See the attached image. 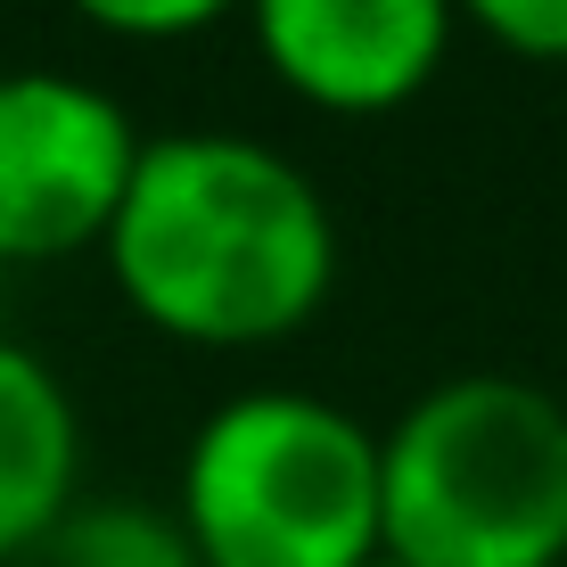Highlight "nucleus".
Listing matches in <instances>:
<instances>
[{
  "mask_svg": "<svg viewBox=\"0 0 567 567\" xmlns=\"http://www.w3.org/2000/svg\"><path fill=\"white\" fill-rule=\"evenodd\" d=\"M100 256L115 297L182 346H271L338 288L321 182L247 132H156Z\"/></svg>",
  "mask_w": 567,
  "mask_h": 567,
  "instance_id": "obj_1",
  "label": "nucleus"
},
{
  "mask_svg": "<svg viewBox=\"0 0 567 567\" xmlns=\"http://www.w3.org/2000/svg\"><path fill=\"white\" fill-rule=\"evenodd\" d=\"M379 551L395 567H559L567 403L511 370L412 395L379 436Z\"/></svg>",
  "mask_w": 567,
  "mask_h": 567,
  "instance_id": "obj_2",
  "label": "nucleus"
},
{
  "mask_svg": "<svg viewBox=\"0 0 567 567\" xmlns=\"http://www.w3.org/2000/svg\"><path fill=\"white\" fill-rule=\"evenodd\" d=\"M198 567H362L379 551V427L305 386H247L198 420L173 494Z\"/></svg>",
  "mask_w": 567,
  "mask_h": 567,
  "instance_id": "obj_3",
  "label": "nucleus"
},
{
  "mask_svg": "<svg viewBox=\"0 0 567 567\" xmlns=\"http://www.w3.org/2000/svg\"><path fill=\"white\" fill-rule=\"evenodd\" d=\"M148 132L58 66L0 74V264H58L107 239Z\"/></svg>",
  "mask_w": 567,
  "mask_h": 567,
  "instance_id": "obj_4",
  "label": "nucleus"
},
{
  "mask_svg": "<svg viewBox=\"0 0 567 567\" xmlns=\"http://www.w3.org/2000/svg\"><path fill=\"white\" fill-rule=\"evenodd\" d=\"M264 66L329 115H386L436 83L453 0H239Z\"/></svg>",
  "mask_w": 567,
  "mask_h": 567,
  "instance_id": "obj_5",
  "label": "nucleus"
},
{
  "mask_svg": "<svg viewBox=\"0 0 567 567\" xmlns=\"http://www.w3.org/2000/svg\"><path fill=\"white\" fill-rule=\"evenodd\" d=\"M83 485V420L33 346L0 338V559L58 535Z\"/></svg>",
  "mask_w": 567,
  "mask_h": 567,
  "instance_id": "obj_6",
  "label": "nucleus"
},
{
  "mask_svg": "<svg viewBox=\"0 0 567 567\" xmlns=\"http://www.w3.org/2000/svg\"><path fill=\"white\" fill-rule=\"evenodd\" d=\"M42 551H50V567H198L182 518L148 511V502H91V511H66Z\"/></svg>",
  "mask_w": 567,
  "mask_h": 567,
  "instance_id": "obj_7",
  "label": "nucleus"
},
{
  "mask_svg": "<svg viewBox=\"0 0 567 567\" xmlns=\"http://www.w3.org/2000/svg\"><path fill=\"white\" fill-rule=\"evenodd\" d=\"M453 9H461V25L494 33L502 50L567 66V0H453Z\"/></svg>",
  "mask_w": 567,
  "mask_h": 567,
  "instance_id": "obj_8",
  "label": "nucleus"
},
{
  "mask_svg": "<svg viewBox=\"0 0 567 567\" xmlns=\"http://www.w3.org/2000/svg\"><path fill=\"white\" fill-rule=\"evenodd\" d=\"M66 9L124 42H182V33H206L214 17H230L239 0H66Z\"/></svg>",
  "mask_w": 567,
  "mask_h": 567,
  "instance_id": "obj_9",
  "label": "nucleus"
},
{
  "mask_svg": "<svg viewBox=\"0 0 567 567\" xmlns=\"http://www.w3.org/2000/svg\"><path fill=\"white\" fill-rule=\"evenodd\" d=\"M362 567H395V559H386V551H370V559H362Z\"/></svg>",
  "mask_w": 567,
  "mask_h": 567,
  "instance_id": "obj_10",
  "label": "nucleus"
}]
</instances>
